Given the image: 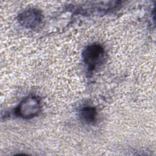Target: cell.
Wrapping results in <instances>:
<instances>
[{
  "instance_id": "6da1fadb",
  "label": "cell",
  "mask_w": 156,
  "mask_h": 156,
  "mask_svg": "<svg viewBox=\"0 0 156 156\" xmlns=\"http://www.w3.org/2000/svg\"><path fill=\"white\" fill-rule=\"evenodd\" d=\"M41 104L39 99L30 96L24 99L16 109V113L23 118H30L35 116L40 112Z\"/></svg>"
},
{
  "instance_id": "3957f363",
  "label": "cell",
  "mask_w": 156,
  "mask_h": 156,
  "mask_svg": "<svg viewBox=\"0 0 156 156\" xmlns=\"http://www.w3.org/2000/svg\"><path fill=\"white\" fill-rule=\"evenodd\" d=\"M42 15L37 9H29L24 11L20 15V23L27 28H34L38 25L41 21Z\"/></svg>"
},
{
  "instance_id": "7a4b0ae2",
  "label": "cell",
  "mask_w": 156,
  "mask_h": 156,
  "mask_svg": "<svg viewBox=\"0 0 156 156\" xmlns=\"http://www.w3.org/2000/svg\"><path fill=\"white\" fill-rule=\"evenodd\" d=\"M104 55L103 48L98 44L87 46L83 52V59L89 71L94 70L101 62Z\"/></svg>"
},
{
  "instance_id": "277c9868",
  "label": "cell",
  "mask_w": 156,
  "mask_h": 156,
  "mask_svg": "<svg viewBox=\"0 0 156 156\" xmlns=\"http://www.w3.org/2000/svg\"><path fill=\"white\" fill-rule=\"evenodd\" d=\"M80 115L85 121L87 122H93L96 119V111L93 107H84L80 112Z\"/></svg>"
}]
</instances>
